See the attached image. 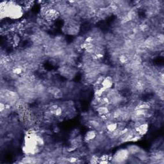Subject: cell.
<instances>
[{
	"instance_id": "1",
	"label": "cell",
	"mask_w": 164,
	"mask_h": 164,
	"mask_svg": "<svg viewBox=\"0 0 164 164\" xmlns=\"http://www.w3.org/2000/svg\"><path fill=\"white\" fill-rule=\"evenodd\" d=\"M130 153L127 149H121L115 153L112 158V162L117 163H123L129 159Z\"/></svg>"
},
{
	"instance_id": "2",
	"label": "cell",
	"mask_w": 164,
	"mask_h": 164,
	"mask_svg": "<svg viewBox=\"0 0 164 164\" xmlns=\"http://www.w3.org/2000/svg\"><path fill=\"white\" fill-rule=\"evenodd\" d=\"M113 84H114V80H113V78L112 76H108L106 77H105L103 81L101 83V85L103 86L102 87L104 89H106V90H108L112 88Z\"/></svg>"
},
{
	"instance_id": "3",
	"label": "cell",
	"mask_w": 164,
	"mask_h": 164,
	"mask_svg": "<svg viewBox=\"0 0 164 164\" xmlns=\"http://www.w3.org/2000/svg\"><path fill=\"white\" fill-rule=\"evenodd\" d=\"M135 130L139 135H145L148 130V124L147 123L142 124L138 127L135 128Z\"/></svg>"
},
{
	"instance_id": "4",
	"label": "cell",
	"mask_w": 164,
	"mask_h": 164,
	"mask_svg": "<svg viewBox=\"0 0 164 164\" xmlns=\"http://www.w3.org/2000/svg\"><path fill=\"white\" fill-rule=\"evenodd\" d=\"M127 150L128 152H129L130 154L136 155L137 154H138L139 153L141 149V148L136 145H130L128 146Z\"/></svg>"
},
{
	"instance_id": "5",
	"label": "cell",
	"mask_w": 164,
	"mask_h": 164,
	"mask_svg": "<svg viewBox=\"0 0 164 164\" xmlns=\"http://www.w3.org/2000/svg\"><path fill=\"white\" fill-rule=\"evenodd\" d=\"M97 136V133L95 132L94 130H91L89 131V132L86 133L85 137V140L86 142H90L93 141Z\"/></svg>"
},
{
	"instance_id": "6",
	"label": "cell",
	"mask_w": 164,
	"mask_h": 164,
	"mask_svg": "<svg viewBox=\"0 0 164 164\" xmlns=\"http://www.w3.org/2000/svg\"><path fill=\"white\" fill-rule=\"evenodd\" d=\"M97 112L99 115H105L110 113V110L108 107L105 105H101L98 106L97 109Z\"/></svg>"
},
{
	"instance_id": "7",
	"label": "cell",
	"mask_w": 164,
	"mask_h": 164,
	"mask_svg": "<svg viewBox=\"0 0 164 164\" xmlns=\"http://www.w3.org/2000/svg\"><path fill=\"white\" fill-rule=\"evenodd\" d=\"M98 69H99L100 74H106L111 71V68H110L109 65L105 64H101L99 67H98Z\"/></svg>"
},
{
	"instance_id": "8",
	"label": "cell",
	"mask_w": 164,
	"mask_h": 164,
	"mask_svg": "<svg viewBox=\"0 0 164 164\" xmlns=\"http://www.w3.org/2000/svg\"><path fill=\"white\" fill-rule=\"evenodd\" d=\"M62 107H59V106L53 113V114L56 116H59V115H62Z\"/></svg>"
},
{
	"instance_id": "9",
	"label": "cell",
	"mask_w": 164,
	"mask_h": 164,
	"mask_svg": "<svg viewBox=\"0 0 164 164\" xmlns=\"http://www.w3.org/2000/svg\"><path fill=\"white\" fill-rule=\"evenodd\" d=\"M13 39H14V43H16V44H17L19 43V42H20V37H19L17 35H14Z\"/></svg>"
}]
</instances>
